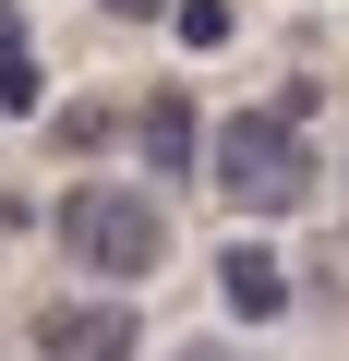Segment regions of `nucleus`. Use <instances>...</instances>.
<instances>
[{
    "label": "nucleus",
    "mask_w": 349,
    "mask_h": 361,
    "mask_svg": "<svg viewBox=\"0 0 349 361\" xmlns=\"http://www.w3.org/2000/svg\"><path fill=\"white\" fill-rule=\"evenodd\" d=\"M49 241L85 277H157L169 265V217H157V193H133V180H73V193L49 205Z\"/></svg>",
    "instance_id": "f257e3e1"
},
{
    "label": "nucleus",
    "mask_w": 349,
    "mask_h": 361,
    "mask_svg": "<svg viewBox=\"0 0 349 361\" xmlns=\"http://www.w3.org/2000/svg\"><path fill=\"white\" fill-rule=\"evenodd\" d=\"M217 193L241 205V217H289V205H313V133L289 121V109H241V121H217Z\"/></svg>",
    "instance_id": "f03ea898"
},
{
    "label": "nucleus",
    "mask_w": 349,
    "mask_h": 361,
    "mask_svg": "<svg viewBox=\"0 0 349 361\" xmlns=\"http://www.w3.org/2000/svg\"><path fill=\"white\" fill-rule=\"evenodd\" d=\"M37 349L49 361H133V313L121 301H49L37 313Z\"/></svg>",
    "instance_id": "7ed1b4c3"
},
{
    "label": "nucleus",
    "mask_w": 349,
    "mask_h": 361,
    "mask_svg": "<svg viewBox=\"0 0 349 361\" xmlns=\"http://www.w3.org/2000/svg\"><path fill=\"white\" fill-rule=\"evenodd\" d=\"M193 133H205V121H193V97H181V85H157V97L133 109V145H145L157 169H193Z\"/></svg>",
    "instance_id": "20e7f679"
},
{
    "label": "nucleus",
    "mask_w": 349,
    "mask_h": 361,
    "mask_svg": "<svg viewBox=\"0 0 349 361\" xmlns=\"http://www.w3.org/2000/svg\"><path fill=\"white\" fill-rule=\"evenodd\" d=\"M217 289H229V313H277V301H289V277H277V253H265V241H229Z\"/></svg>",
    "instance_id": "39448f33"
},
{
    "label": "nucleus",
    "mask_w": 349,
    "mask_h": 361,
    "mask_svg": "<svg viewBox=\"0 0 349 361\" xmlns=\"http://www.w3.org/2000/svg\"><path fill=\"white\" fill-rule=\"evenodd\" d=\"M49 97V73H37V49H25V13L0 0V109H37Z\"/></svg>",
    "instance_id": "423d86ee"
},
{
    "label": "nucleus",
    "mask_w": 349,
    "mask_h": 361,
    "mask_svg": "<svg viewBox=\"0 0 349 361\" xmlns=\"http://www.w3.org/2000/svg\"><path fill=\"white\" fill-rule=\"evenodd\" d=\"M121 133H133V121H109V109H61V121H49L61 157H97V145H121Z\"/></svg>",
    "instance_id": "0eeeda50"
},
{
    "label": "nucleus",
    "mask_w": 349,
    "mask_h": 361,
    "mask_svg": "<svg viewBox=\"0 0 349 361\" xmlns=\"http://www.w3.org/2000/svg\"><path fill=\"white\" fill-rule=\"evenodd\" d=\"M181 49H229V0H181Z\"/></svg>",
    "instance_id": "6e6552de"
},
{
    "label": "nucleus",
    "mask_w": 349,
    "mask_h": 361,
    "mask_svg": "<svg viewBox=\"0 0 349 361\" xmlns=\"http://www.w3.org/2000/svg\"><path fill=\"white\" fill-rule=\"evenodd\" d=\"M109 13H121V25H157V13H169V0H109Z\"/></svg>",
    "instance_id": "1a4fd4ad"
},
{
    "label": "nucleus",
    "mask_w": 349,
    "mask_h": 361,
    "mask_svg": "<svg viewBox=\"0 0 349 361\" xmlns=\"http://www.w3.org/2000/svg\"><path fill=\"white\" fill-rule=\"evenodd\" d=\"M181 361H241V349H217V337H205V349H181Z\"/></svg>",
    "instance_id": "9d476101"
}]
</instances>
